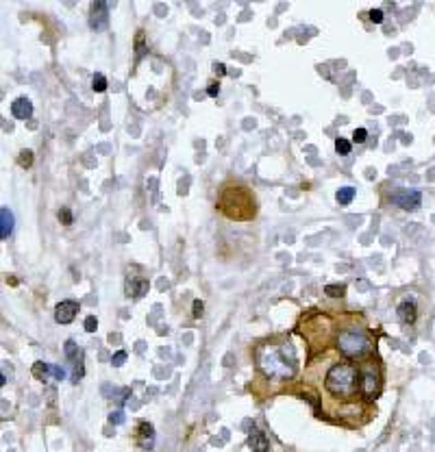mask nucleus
<instances>
[{
  "instance_id": "obj_1",
  "label": "nucleus",
  "mask_w": 435,
  "mask_h": 452,
  "mask_svg": "<svg viewBox=\"0 0 435 452\" xmlns=\"http://www.w3.org/2000/svg\"><path fill=\"white\" fill-rule=\"evenodd\" d=\"M215 207L222 215H227L229 220H237V222H248L257 215L255 193L241 183L224 185L220 196H218Z\"/></svg>"
},
{
  "instance_id": "obj_2",
  "label": "nucleus",
  "mask_w": 435,
  "mask_h": 452,
  "mask_svg": "<svg viewBox=\"0 0 435 452\" xmlns=\"http://www.w3.org/2000/svg\"><path fill=\"white\" fill-rule=\"evenodd\" d=\"M259 370L270 378H292L296 374V352L292 344H265L257 350Z\"/></svg>"
},
{
  "instance_id": "obj_3",
  "label": "nucleus",
  "mask_w": 435,
  "mask_h": 452,
  "mask_svg": "<svg viewBox=\"0 0 435 452\" xmlns=\"http://www.w3.org/2000/svg\"><path fill=\"white\" fill-rule=\"evenodd\" d=\"M324 389L337 400H352L359 391V370L355 363L340 361L329 368L324 376Z\"/></svg>"
},
{
  "instance_id": "obj_4",
  "label": "nucleus",
  "mask_w": 435,
  "mask_h": 452,
  "mask_svg": "<svg viewBox=\"0 0 435 452\" xmlns=\"http://www.w3.org/2000/svg\"><path fill=\"white\" fill-rule=\"evenodd\" d=\"M337 348H340V352L344 354L346 359H366L372 354L374 350V344L372 339H370V335L366 333V330L361 328H344L340 330V335H337Z\"/></svg>"
},
{
  "instance_id": "obj_5",
  "label": "nucleus",
  "mask_w": 435,
  "mask_h": 452,
  "mask_svg": "<svg viewBox=\"0 0 435 452\" xmlns=\"http://www.w3.org/2000/svg\"><path fill=\"white\" fill-rule=\"evenodd\" d=\"M359 391L366 400H374L381 391V372L376 363L368 361L359 368Z\"/></svg>"
},
{
  "instance_id": "obj_6",
  "label": "nucleus",
  "mask_w": 435,
  "mask_h": 452,
  "mask_svg": "<svg viewBox=\"0 0 435 452\" xmlns=\"http://www.w3.org/2000/svg\"><path fill=\"white\" fill-rule=\"evenodd\" d=\"M392 203L400 207L402 211H416L422 203V193L418 189H400L392 196Z\"/></svg>"
},
{
  "instance_id": "obj_7",
  "label": "nucleus",
  "mask_w": 435,
  "mask_h": 452,
  "mask_svg": "<svg viewBox=\"0 0 435 452\" xmlns=\"http://www.w3.org/2000/svg\"><path fill=\"white\" fill-rule=\"evenodd\" d=\"M78 316V302L76 300H63L55 306V320L59 324H70Z\"/></svg>"
},
{
  "instance_id": "obj_8",
  "label": "nucleus",
  "mask_w": 435,
  "mask_h": 452,
  "mask_svg": "<svg viewBox=\"0 0 435 452\" xmlns=\"http://www.w3.org/2000/svg\"><path fill=\"white\" fill-rule=\"evenodd\" d=\"M107 20H109V5L107 3H94L92 5V15H90V26L94 31H102L107 29Z\"/></svg>"
},
{
  "instance_id": "obj_9",
  "label": "nucleus",
  "mask_w": 435,
  "mask_h": 452,
  "mask_svg": "<svg viewBox=\"0 0 435 452\" xmlns=\"http://www.w3.org/2000/svg\"><path fill=\"white\" fill-rule=\"evenodd\" d=\"M66 357L74 363V374H72V381H78L80 376H83V352H80V348H76L74 342H68L66 344Z\"/></svg>"
},
{
  "instance_id": "obj_10",
  "label": "nucleus",
  "mask_w": 435,
  "mask_h": 452,
  "mask_svg": "<svg viewBox=\"0 0 435 452\" xmlns=\"http://www.w3.org/2000/svg\"><path fill=\"white\" fill-rule=\"evenodd\" d=\"M146 292H148V280L146 278H142V276H138V278H128L126 280V296L128 298H144L146 296Z\"/></svg>"
},
{
  "instance_id": "obj_11",
  "label": "nucleus",
  "mask_w": 435,
  "mask_h": 452,
  "mask_svg": "<svg viewBox=\"0 0 435 452\" xmlns=\"http://www.w3.org/2000/svg\"><path fill=\"white\" fill-rule=\"evenodd\" d=\"M11 113H13V118H18V120H29L31 113H33V104H31L29 98H18L11 104Z\"/></svg>"
},
{
  "instance_id": "obj_12",
  "label": "nucleus",
  "mask_w": 435,
  "mask_h": 452,
  "mask_svg": "<svg viewBox=\"0 0 435 452\" xmlns=\"http://www.w3.org/2000/svg\"><path fill=\"white\" fill-rule=\"evenodd\" d=\"M248 446L253 448V452H268L270 443H268V437L259 431H253L251 437H248Z\"/></svg>"
},
{
  "instance_id": "obj_13",
  "label": "nucleus",
  "mask_w": 435,
  "mask_h": 452,
  "mask_svg": "<svg viewBox=\"0 0 435 452\" xmlns=\"http://www.w3.org/2000/svg\"><path fill=\"white\" fill-rule=\"evenodd\" d=\"M396 313H398L400 322H405V324H414V322H416V316H418V311H416V304H414V302H400Z\"/></svg>"
},
{
  "instance_id": "obj_14",
  "label": "nucleus",
  "mask_w": 435,
  "mask_h": 452,
  "mask_svg": "<svg viewBox=\"0 0 435 452\" xmlns=\"http://www.w3.org/2000/svg\"><path fill=\"white\" fill-rule=\"evenodd\" d=\"M11 231H13V215L9 209L5 207V209H0V237L7 239L11 235Z\"/></svg>"
},
{
  "instance_id": "obj_15",
  "label": "nucleus",
  "mask_w": 435,
  "mask_h": 452,
  "mask_svg": "<svg viewBox=\"0 0 435 452\" xmlns=\"http://www.w3.org/2000/svg\"><path fill=\"white\" fill-rule=\"evenodd\" d=\"M152 435H155V431H152V426L148 422H142L138 426V437L142 439V446L144 448H150L152 446Z\"/></svg>"
},
{
  "instance_id": "obj_16",
  "label": "nucleus",
  "mask_w": 435,
  "mask_h": 452,
  "mask_svg": "<svg viewBox=\"0 0 435 452\" xmlns=\"http://www.w3.org/2000/svg\"><path fill=\"white\" fill-rule=\"evenodd\" d=\"M33 374L39 378V381H46L48 376H52L50 374V365H48V363H42V361H37L33 365Z\"/></svg>"
},
{
  "instance_id": "obj_17",
  "label": "nucleus",
  "mask_w": 435,
  "mask_h": 452,
  "mask_svg": "<svg viewBox=\"0 0 435 452\" xmlns=\"http://www.w3.org/2000/svg\"><path fill=\"white\" fill-rule=\"evenodd\" d=\"M352 198H355V189L352 187H342L340 191H337V203L340 205H350Z\"/></svg>"
},
{
  "instance_id": "obj_18",
  "label": "nucleus",
  "mask_w": 435,
  "mask_h": 452,
  "mask_svg": "<svg viewBox=\"0 0 435 452\" xmlns=\"http://www.w3.org/2000/svg\"><path fill=\"white\" fill-rule=\"evenodd\" d=\"M335 150L340 152V155H348V152H350V142L344 139V137H337V139H335Z\"/></svg>"
},
{
  "instance_id": "obj_19",
  "label": "nucleus",
  "mask_w": 435,
  "mask_h": 452,
  "mask_svg": "<svg viewBox=\"0 0 435 452\" xmlns=\"http://www.w3.org/2000/svg\"><path fill=\"white\" fill-rule=\"evenodd\" d=\"M92 87H94V92H104L107 90V78H104L102 74H96L94 76V80H92Z\"/></svg>"
},
{
  "instance_id": "obj_20",
  "label": "nucleus",
  "mask_w": 435,
  "mask_h": 452,
  "mask_svg": "<svg viewBox=\"0 0 435 452\" xmlns=\"http://www.w3.org/2000/svg\"><path fill=\"white\" fill-rule=\"evenodd\" d=\"M18 161H20V165H22V167H29L31 163H33V152H31V150H22Z\"/></svg>"
},
{
  "instance_id": "obj_21",
  "label": "nucleus",
  "mask_w": 435,
  "mask_h": 452,
  "mask_svg": "<svg viewBox=\"0 0 435 452\" xmlns=\"http://www.w3.org/2000/svg\"><path fill=\"white\" fill-rule=\"evenodd\" d=\"M324 292H327V296L340 298V296H344V287H342V285H327Z\"/></svg>"
},
{
  "instance_id": "obj_22",
  "label": "nucleus",
  "mask_w": 435,
  "mask_h": 452,
  "mask_svg": "<svg viewBox=\"0 0 435 452\" xmlns=\"http://www.w3.org/2000/svg\"><path fill=\"white\" fill-rule=\"evenodd\" d=\"M124 361H126V352H124V350H118V352L114 354V359H111V365L120 368V365H124Z\"/></svg>"
},
{
  "instance_id": "obj_23",
  "label": "nucleus",
  "mask_w": 435,
  "mask_h": 452,
  "mask_svg": "<svg viewBox=\"0 0 435 452\" xmlns=\"http://www.w3.org/2000/svg\"><path fill=\"white\" fill-rule=\"evenodd\" d=\"M368 139V131L366 128H357L355 133H352V142H357V144H364Z\"/></svg>"
},
{
  "instance_id": "obj_24",
  "label": "nucleus",
  "mask_w": 435,
  "mask_h": 452,
  "mask_svg": "<svg viewBox=\"0 0 435 452\" xmlns=\"http://www.w3.org/2000/svg\"><path fill=\"white\" fill-rule=\"evenodd\" d=\"M59 220L66 224V226H70L72 224V213H70V209H61L59 211Z\"/></svg>"
},
{
  "instance_id": "obj_25",
  "label": "nucleus",
  "mask_w": 435,
  "mask_h": 452,
  "mask_svg": "<svg viewBox=\"0 0 435 452\" xmlns=\"http://www.w3.org/2000/svg\"><path fill=\"white\" fill-rule=\"evenodd\" d=\"M50 374L57 378V381H61V378H66V370H61L59 365H50Z\"/></svg>"
},
{
  "instance_id": "obj_26",
  "label": "nucleus",
  "mask_w": 435,
  "mask_h": 452,
  "mask_svg": "<svg viewBox=\"0 0 435 452\" xmlns=\"http://www.w3.org/2000/svg\"><path fill=\"white\" fill-rule=\"evenodd\" d=\"M96 326H98V322H96V318H94V316H90V318L85 320V330H87V333H94Z\"/></svg>"
},
{
  "instance_id": "obj_27",
  "label": "nucleus",
  "mask_w": 435,
  "mask_h": 452,
  "mask_svg": "<svg viewBox=\"0 0 435 452\" xmlns=\"http://www.w3.org/2000/svg\"><path fill=\"white\" fill-rule=\"evenodd\" d=\"M370 20H372L374 24H381L383 22V11L381 9H372V11H370Z\"/></svg>"
},
{
  "instance_id": "obj_28",
  "label": "nucleus",
  "mask_w": 435,
  "mask_h": 452,
  "mask_svg": "<svg viewBox=\"0 0 435 452\" xmlns=\"http://www.w3.org/2000/svg\"><path fill=\"white\" fill-rule=\"evenodd\" d=\"M109 419H111V424H122L124 422V413H122V411H116V413L109 415Z\"/></svg>"
},
{
  "instance_id": "obj_29",
  "label": "nucleus",
  "mask_w": 435,
  "mask_h": 452,
  "mask_svg": "<svg viewBox=\"0 0 435 452\" xmlns=\"http://www.w3.org/2000/svg\"><path fill=\"white\" fill-rule=\"evenodd\" d=\"M207 94H209V96H211V98H215V96H218V94H220V85H218V83H211V85H209V87H207Z\"/></svg>"
},
{
  "instance_id": "obj_30",
  "label": "nucleus",
  "mask_w": 435,
  "mask_h": 452,
  "mask_svg": "<svg viewBox=\"0 0 435 452\" xmlns=\"http://www.w3.org/2000/svg\"><path fill=\"white\" fill-rule=\"evenodd\" d=\"M203 309H205L203 302H200V300H194V318H200V316H203Z\"/></svg>"
},
{
  "instance_id": "obj_31",
  "label": "nucleus",
  "mask_w": 435,
  "mask_h": 452,
  "mask_svg": "<svg viewBox=\"0 0 435 452\" xmlns=\"http://www.w3.org/2000/svg\"><path fill=\"white\" fill-rule=\"evenodd\" d=\"M213 70H215V74H218V76L227 74V72H224V70H227V68H224V63H215V66H213Z\"/></svg>"
}]
</instances>
